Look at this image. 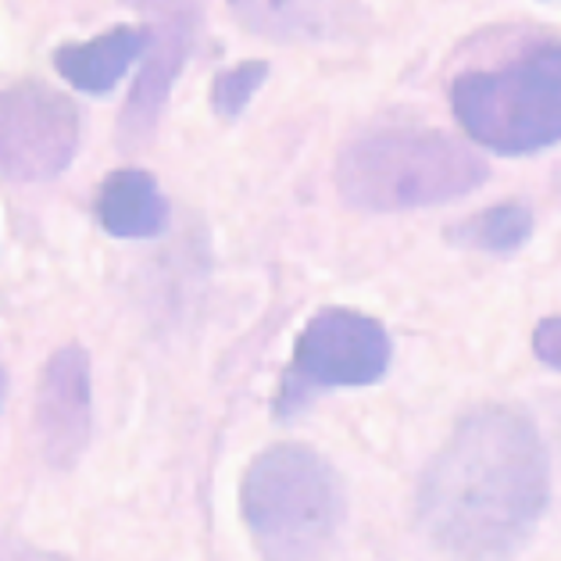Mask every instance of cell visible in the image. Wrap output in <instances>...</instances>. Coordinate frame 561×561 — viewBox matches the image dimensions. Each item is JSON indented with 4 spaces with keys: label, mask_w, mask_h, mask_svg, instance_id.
Wrapping results in <instances>:
<instances>
[{
    "label": "cell",
    "mask_w": 561,
    "mask_h": 561,
    "mask_svg": "<svg viewBox=\"0 0 561 561\" xmlns=\"http://www.w3.org/2000/svg\"><path fill=\"white\" fill-rule=\"evenodd\" d=\"M547 486L537 426L515 408H479L422 472L419 526L450 558L501 561L540 523Z\"/></svg>",
    "instance_id": "cell-1"
},
{
    "label": "cell",
    "mask_w": 561,
    "mask_h": 561,
    "mask_svg": "<svg viewBox=\"0 0 561 561\" xmlns=\"http://www.w3.org/2000/svg\"><path fill=\"white\" fill-rule=\"evenodd\" d=\"M240 508L265 561H319L336 540L344 490L319 450L279 444L262 450L243 472Z\"/></svg>",
    "instance_id": "cell-2"
},
{
    "label": "cell",
    "mask_w": 561,
    "mask_h": 561,
    "mask_svg": "<svg viewBox=\"0 0 561 561\" xmlns=\"http://www.w3.org/2000/svg\"><path fill=\"white\" fill-rule=\"evenodd\" d=\"M486 180V161L433 129L368 133L344 147L336 186L362 211H412L458 201Z\"/></svg>",
    "instance_id": "cell-3"
},
{
    "label": "cell",
    "mask_w": 561,
    "mask_h": 561,
    "mask_svg": "<svg viewBox=\"0 0 561 561\" xmlns=\"http://www.w3.org/2000/svg\"><path fill=\"white\" fill-rule=\"evenodd\" d=\"M450 107L479 147L497 154H537L561 140V44L529 47L497 68L461 72Z\"/></svg>",
    "instance_id": "cell-4"
},
{
    "label": "cell",
    "mask_w": 561,
    "mask_h": 561,
    "mask_svg": "<svg viewBox=\"0 0 561 561\" xmlns=\"http://www.w3.org/2000/svg\"><path fill=\"white\" fill-rule=\"evenodd\" d=\"M390 368L387 330L351 308H325L300 330L290 373L283 379L279 412H290L311 390L368 387Z\"/></svg>",
    "instance_id": "cell-5"
},
{
    "label": "cell",
    "mask_w": 561,
    "mask_h": 561,
    "mask_svg": "<svg viewBox=\"0 0 561 561\" xmlns=\"http://www.w3.org/2000/svg\"><path fill=\"white\" fill-rule=\"evenodd\" d=\"M79 147V112L44 83L0 90V175L44 183L68 169Z\"/></svg>",
    "instance_id": "cell-6"
},
{
    "label": "cell",
    "mask_w": 561,
    "mask_h": 561,
    "mask_svg": "<svg viewBox=\"0 0 561 561\" xmlns=\"http://www.w3.org/2000/svg\"><path fill=\"white\" fill-rule=\"evenodd\" d=\"M33 422L39 450L54 469H72L83 458L93 426L90 358L83 347H61L39 368Z\"/></svg>",
    "instance_id": "cell-7"
},
{
    "label": "cell",
    "mask_w": 561,
    "mask_h": 561,
    "mask_svg": "<svg viewBox=\"0 0 561 561\" xmlns=\"http://www.w3.org/2000/svg\"><path fill=\"white\" fill-rule=\"evenodd\" d=\"M154 8L161 11V25H150V47H147L150 58L129 93L126 115H122V140L126 144L140 140V136L154 129L161 104H165L175 76H180V65L190 50V22H194L190 0H158Z\"/></svg>",
    "instance_id": "cell-8"
},
{
    "label": "cell",
    "mask_w": 561,
    "mask_h": 561,
    "mask_svg": "<svg viewBox=\"0 0 561 561\" xmlns=\"http://www.w3.org/2000/svg\"><path fill=\"white\" fill-rule=\"evenodd\" d=\"M150 47V25H115L87 44H65L54 50V68L83 93H107L140 61Z\"/></svg>",
    "instance_id": "cell-9"
},
{
    "label": "cell",
    "mask_w": 561,
    "mask_h": 561,
    "mask_svg": "<svg viewBox=\"0 0 561 561\" xmlns=\"http://www.w3.org/2000/svg\"><path fill=\"white\" fill-rule=\"evenodd\" d=\"M229 8L243 30L257 36L276 44H311L344 25L351 0H229Z\"/></svg>",
    "instance_id": "cell-10"
},
{
    "label": "cell",
    "mask_w": 561,
    "mask_h": 561,
    "mask_svg": "<svg viewBox=\"0 0 561 561\" xmlns=\"http://www.w3.org/2000/svg\"><path fill=\"white\" fill-rule=\"evenodd\" d=\"M98 222L118 240H150L169 226V204L154 175L144 169H118L98 190Z\"/></svg>",
    "instance_id": "cell-11"
},
{
    "label": "cell",
    "mask_w": 561,
    "mask_h": 561,
    "mask_svg": "<svg viewBox=\"0 0 561 561\" xmlns=\"http://www.w3.org/2000/svg\"><path fill=\"white\" fill-rule=\"evenodd\" d=\"M533 232V215L523 204H497V208H486L483 215L469 218L455 237L469 248H483L494 254H508L518 251L529 240Z\"/></svg>",
    "instance_id": "cell-12"
},
{
    "label": "cell",
    "mask_w": 561,
    "mask_h": 561,
    "mask_svg": "<svg viewBox=\"0 0 561 561\" xmlns=\"http://www.w3.org/2000/svg\"><path fill=\"white\" fill-rule=\"evenodd\" d=\"M265 76H268L265 61H243V65L226 68V72H218L215 83H211V107L218 115L237 118L243 107L251 104L257 87L265 83Z\"/></svg>",
    "instance_id": "cell-13"
},
{
    "label": "cell",
    "mask_w": 561,
    "mask_h": 561,
    "mask_svg": "<svg viewBox=\"0 0 561 561\" xmlns=\"http://www.w3.org/2000/svg\"><path fill=\"white\" fill-rule=\"evenodd\" d=\"M533 351H537V358L551 368H561V319H547L537 325V333H533Z\"/></svg>",
    "instance_id": "cell-14"
},
{
    "label": "cell",
    "mask_w": 561,
    "mask_h": 561,
    "mask_svg": "<svg viewBox=\"0 0 561 561\" xmlns=\"http://www.w3.org/2000/svg\"><path fill=\"white\" fill-rule=\"evenodd\" d=\"M0 561H72V558L39 551V547H33V543H25L19 537H8V533H0Z\"/></svg>",
    "instance_id": "cell-15"
},
{
    "label": "cell",
    "mask_w": 561,
    "mask_h": 561,
    "mask_svg": "<svg viewBox=\"0 0 561 561\" xmlns=\"http://www.w3.org/2000/svg\"><path fill=\"white\" fill-rule=\"evenodd\" d=\"M0 397H4V368H0Z\"/></svg>",
    "instance_id": "cell-16"
}]
</instances>
